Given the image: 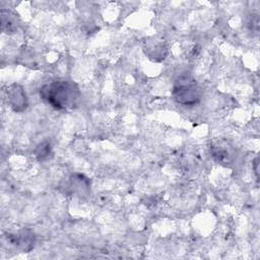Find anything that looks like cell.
<instances>
[{"label": "cell", "instance_id": "1", "mask_svg": "<svg viewBox=\"0 0 260 260\" xmlns=\"http://www.w3.org/2000/svg\"><path fill=\"white\" fill-rule=\"evenodd\" d=\"M41 98L56 110H71L80 99L76 83L67 79H57L44 84L40 89Z\"/></svg>", "mask_w": 260, "mask_h": 260}, {"label": "cell", "instance_id": "2", "mask_svg": "<svg viewBox=\"0 0 260 260\" xmlns=\"http://www.w3.org/2000/svg\"><path fill=\"white\" fill-rule=\"evenodd\" d=\"M201 95L202 92L200 87L196 81L188 75L181 76L173 87L174 100L182 106H195L200 102Z\"/></svg>", "mask_w": 260, "mask_h": 260}, {"label": "cell", "instance_id": "3", "mask_svg": "<svg viewBox=\"0 0 260 260\" xmlns=\"http://www.w3.org/2000/svg\"><path fill=\"white\" fill-rule=\"evenodd\" d=\"M6 100L9 107L16 113L23 112L28 105L26 93L23 87L17 83L10 84L5 89Z\"/></svg>", "mask_w": 260, "mask_h": 260}, {"label": "cell", "instance_id": "4", "mask_svg": "<svg viewBox=\"0 0 260 260\" xmlns=\"http://www.w3.org/2000/svg\"><path fill=\"white\" fill-rule=\"evenodd\" d=\"M10 242L19 247L22 251H28L32 248L35 243V236L30 231H21L16 235H10Z\"/></svg>", "mask_w": 260, "mask_h": 260}, {"label": "cell", "instance_id": "5", "mask_svg": "<svg viewBox=\"0 0 260 260\" xmlns=\"http://www.w3.org/2000/svg\"><path fill=\"white\" fill-rule=\"evenodd\" d=\"M18 18L13 12L2 9L1 10V30L5 34H14L18 28Z\"/></svg>", "mask_w": 260, "mask_h": 260}, {"label": "cell", "instance_id": "6", "mask_svg": "<svg viewBox=\"0 0 260 260\" xmlns=\"http://www.w3.org/2000/svg\"><path fill=\"white\" fill-rule=\"evenodd\" d=\"M35 155L38 160L45 161L52 156V147L50 142L44 141L41 142L35 149Z\"/></svg>", "mask_w": 260, "mask_h": 260}, {"label": "cell", "instance_id": "7", "mask_svg": "<svg viewBox=\"0 0 260 260\" xmlns=\"http://www.w3.org/2000/svg\"><path fill=\"white\" fill-rule=\"evenodd\" d=\"M71 186H72V191L79 195L87 193L89 188L88 181L82 175H78V178L71 179Z\"/></svg>", "mask_w": 260, "mask_h": 260}]
</instances>
